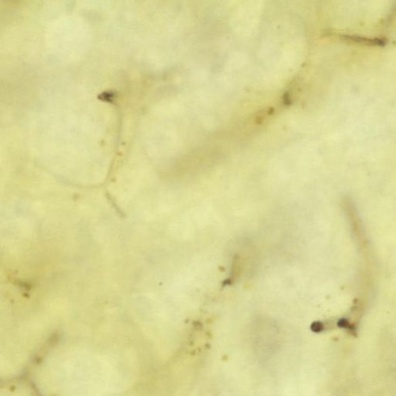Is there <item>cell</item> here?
<instances>
[{
  "instance_id": "6da1fadb",
  "label": "cell",
  "mask_w": 396,
  "mask_h": 396,
  "mask_svg": "<svg viewBox=\"0 0 396 396\" xmlns=\"http://www.w3.org/2000/svg\"><path fill=\"white\" fill-rule=\"evenodd\" d=\"M340 39L348 43H355V44H364L368 46H379L384 47L386 44V41L382 38H368L364 37L354 36V35H341Z\"/></svg>"
}]
</instances>
